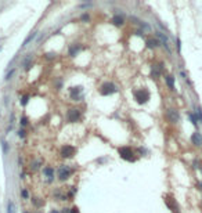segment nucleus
Masks as SVG:
<instances>
[{
  "label": "nucleus",
  "mask_w": 202,
  "mask_h": 213,
  "mask_svg": "<svg viewBox=\"0 0 202 213\" xmlns=\"http://www.w3.org/2000/svg\"><path fill=\"white\" fill-rule=\"evenodd\" d=\"M118 154H119V156H120L122 159L126 160V162H134V160L137 159L136 152L132 149V147H128V145L119 147V148H118Z\"/></svg>",
  "instance_id": "1"
},
{
  "label": "nucleus",
  "mask_w": 202,
  "mask_h": 213,
  "mask_svg": "<svg viewBox=\"0 0 202 213\" xmlns=\"http://www.w3.org/2000/svg\"><path fill=\"white\" fill-rule=\"evenodd\" d=\"M133 96H134L136 103L141 104V105L148 103L149 98H151V94H149V91L147 89H136V90H133Z\"/></svg>",
  "instance_id": "2"
},
{
  "label": "nucleus",
  "mask_w": 202,
  "mask_h": 213,
  "mask_svg": "<svg viewBox=\"0 0 202 213\" xmlns=\"http://www.w3.org/2000/svg\"><path fill=\"white\" fill-rule=\"evenodd\" d=\"M65 118L68 123H78L82 119V111L79 108H69L65 114Z\"/></svg>",
  "instance_id": "3"
},
{
  "label": "nucleus",
  "mask_w": 202,
  "mask_h": 213,
  "mask_svg": "<svg viewBox=\"0 0 202 213\" xmlns=\"http://www.w3.org/2000/svg\"><path fill=\"white\" fill-rule=\"evenodd\" d=\"M72 173H74V169L69 165H60L58 166V174H57V177H58L60 181H66L72 176Z\"/></svg>",
  "instance_id": "4"
},
{
  "label": "nucleus",
  "mask_w": 202,
  "mask_h": 213,
  "mask_svg": "<svg viewBox=\"0 0 202 213\" xmlns=\"http://www.w3.org/2000/svg\"><path fill=\"white\" fill-rule=\"evenodd\" d=\"M116 91H118V89L114 82H104L103 85L100 86V89H98V93L101 96H111V94H114Z\"/></svg>",
  "instance_id": "5"
},
{
  "label": "nucleus",
  "mask_w": 202,
  "mask_h": 213,
  "mask_svg": "<svg viewBox=\"0 0 202 213\" xmlns=\"http://www.w3.org/2000/svg\"><path fill=\"white\" fill-rule=\"evenodd\" d=\"M60 155H61L63 159H72L76 155V148L71 144H64L60 149Z\"/></svg>",
  "instance_id": "6"
},
{
  "label": "nucleus",
  "mask_w": 202,
  "mask_h": 213,
  "mask_svg": "<svg viewBox=\"0 0 202 213\" xmlns=\"http://www.w3.org/2000/svg\"><path fill=\"white\" fill-rule=\"evenodd\" d=\"M69 97L72 101H82L83 100V87L82 86H76L69 89Z\"/></svg>",
  "instance_id": "7"
},
{
  "label": "nucleus",
  "mask_w": 202,
  "mask_h": 213,
  "mask_svg": "<svg viewBox=\"0 0 202 213\" xmlns=\"http://www.w3.org/2000/svg\"><path fill=\"white\" fill-rule=\"evenodd\" d=\"M42 174L46 177V181L49 183V184H51L55 179V169H54V166L51 165H47V166H44L42 170Z\"/></svg>",
  "instance_id": "8"
},
{
  "label": "nucleus",
  "mask_w": 202,
  "mask_h": 213,
  "mask_svg": "<svg viewBox=\"0 0 202 213\" xmlns=\"http://www.w3.org/2000/svg\"><path fill=\"white\" fill-rule=\"evenodd\" d=\"M165 118H166V120H168L169 123H177V122L180 120L179 111H177V109H174V108H169V109H166V112H165Z\"/></svg>",
  "instance_id": "9"
},
{
  "label": "nucleus",
  "mask_w": 202,
  "mask_h": 213,
  "mask_svg": "<svg viewBox=\"0 0 202 213\" xmlns=\"http://www.w3.org/2000/svg\"><path fill=\"white\" fill-rule=\"evenodd\" d=\"M165 203H166V206H168L173 213H180L179 203L176 202V199H174L172 195H165Z\"/></svg>",
  "instance_id": "10"
},
{
  "label": "nucleus",
  "mask_w": 202,
  "mask_h": 213,
  "mask_svg": "<svg viewBox=\"0 0 202 213\" xmlns=\"http://www.w3.org/2000/svg\"><path fill=\"white\" fill-rule=\"evenodd\" d=\"M163 72V65L162 64H154L151 66V78L152 79H158Z\"/></svg>",
  "instance_id": "11"
},
{
  "label": "nucleus",
  "mask_w": 202,
  "mask_h": 213,
  "mask_svg": "<svg viewBox=\"0 0 202 213\" xmlns=\"http://www.w3.org/2000/svg\"><path fill=\"white\" fill-rule=\"evenodd\" d=\"M157 39L161 42V44L166 49V51L170 53V47H169V40H168V36L166 35H163L162 32H157Z\"/></svg>",
  "instance_id": "12"
},
{
  "label": "nucleus",
  "mask_w": 202,
  "mask_h": 213,
  "mask_svg": "<svg viewBox=\"0 0 202 213\" xmlns=\"http://www.w3.org/2000/svg\"><path fill=\"white\" fill-rule=\"evenodd\" d=\"M111 24H112L114 26H118V28L123 26V25H125V18H123V15L115 14V15L111 18Z\"/></svg>",
  "instance_id": "13"
},
{
  "label": "nucleus",
  "mask_w": 202,
  "mask_h": 213,
  "mask_svg": "<svg viewBox=\"0 0 202 213\" xmlns=\"http://www.w3.org/2000/svg\"><path fill=\"white\" fill-rule=\"evenodd\" d=\"M145 44H147V47H148L149 50H154V49H157L158 46H161V42L157 37H148Z\"/></svg>",
  "instance_id": "14"
},
{
  "label": "nucleus",
  "mask_w": 202,
  "mask_h": 213,
  "mask_svg": "<svg viewBox=\"0 0 202 213\" xmlns=\"http://www.w3.org/2000/svg\"><path fill=\"white\" fill-rule=\"evenodd\" d=\"M191 143L195 145V147H201V145H202V136H201V133H198V131L192 133Z\"/></svg>",
  "instance_id": "15"
},
{
  "label": "nucleus",
  "mask_w": 202,
  "mask_h": 213,
  "mask_svg": "<svg viewBox=\"0 0 202 213\" xmlns=\"http://www.w3.org/2000/svg\"><path fill=\"white\" fill-rule=\"evenodd\" d=\"M43 162L42 159H36V160H32L31 163H29V170L31 172H38L40 168H42Z\"/></svg>",
  "instance_id": "16"
},
{
  "label": "nucleus",
  "mask_w": 202,
  "mask_h": 213,
  "mask_svg": "<svg viewBox=\"0 0 202 213\" xmlns=\"http://www.w3.org/2000/svg\"><path fill=\"white\" fill-rule=\"evenodd\" d=\"M165 82H166V85H168V87H169L170 90H176V87H174V76L173 75H166L165 76Z\"/></svg>",
  "instance_id": "17"
},
{
  "label": "nucleus",
  "mask_w": 202,
  "mask_h": 213,
  "mask_svg": "<svg viewBox=\"0 0 202 213\" xmlns=\"http://www.w3.org/2000/svg\"><path fill=\"white\" fill-rule=\"evenodd\" d=\"M79 50H80V46H79V44H71L69 49H68V55H69V57H75L76 54L79 53Z\"/></svg>",
  "instance_id": "18"
},
{
  "label": "nucleus",
  "mask_w": 202,
  "mask_h": 213,
  "mask_svg": "<svg viewBox=\"0 0 202 213\" xmlns=\"http://www.w3.org/2000/svg\"><path fill=\"white\" fill-rule=\"evenodd\" d=\"M36 36H38V32H36V31L31 32L29 35H28V37H26V39L24 40V43H22V47H26V46H28V44H29L31 42H33V40L36 39Z\"/></svg>",
  "instance_id": "19"
},
{
  "label": "nucleus",
  "mask_w": 202,
  "mask_h": 213,
  "mask_svg": "<svg viewBox=\"0 0 202 213\" xmlns=\"http://www.w3.org/2000/svg\"><path fill=\"white\" fill-rule=\"evenodd\" d=\"M7 213H17V208H15V203L13 199H9V202H7Z\"/></svg>",
  "instance_id": "20"
},
{
  "label": "nucleus",
  "mask_w": 202,
  "mask_h": 213,
  "mask_svg": "<svg viewBox=\"0 0 202 213\" xmlns=\"http://www.w3.org/2000/svg\"><path fill=\"white\" fill-rule=\"evenodd\" d=\"M32 203H33V206H35L36 209H40L43 205H44V201L40 199V198H32Z\"/></svg>",
  "instance_id": "21"
},
{
  "label": "nucleus",
  "mask_w": 202,
  "mask_h": 213,
  "mask_svg": "<svg viewBox=\"0 0 202 213\" xmlns=\"http://www.w3.org/2000/svg\"><path fill=\"white\" fill-rule=\"evenodd\" d=\"M29 123V119H28V116H25V115H22L21 119H20V125H21L22 128H25L26 125Z\"/></svg>",
  "instance_id": "22"
},
{
  "label": "nucleus",
  "mask_w": 202,
  "mask_h": 213,
  "mask_svg": "<svg viewBox=\"0 0 202 213\" xmlns=\"http://www.w3.org/2000/svg\"><path fill=\"white\" fill-rule=\"evenodd\" d=\"M28 101H29V96H28V94H25V96L21 97V100H20V104H21L22 106H25L26 104H28Z\"/></svg>",
  "instance_id": "23"
},
{
  "label": "nucleus",
  "mask_w": 202,
  "mask_h": 213,
  "mask_svg": "<svg viewBox=\"0 0 202 213\" xmlns=\"http://www.w3.org/2000/svg\"><path fill=\"white\" fill-rule=\"evenodd\" d=\"M20 195L22 197V199H29V194H28V191H26V188H22L21 192H20Z\"/></svg>",
  "instance_id": "24"
},
{
  "label": "nucleus",
  "mask_w": 202,
  "mask_h": 213,
  "mask_svg": "<svg viewBox=\"0 0 202 213\" xmlns=\"http://www.w3.org/2000/svg\"><path fill=\"white\" fill-rule=\"evenodd\" d=\"M17 136H18L20 139H25V137H26V130H25V129H20L18 133H17Z\"/></svg>",
  "instance_id": "25"
},
{
  "label": "nucleus",
  "mask_w": 202,
  "mask_h": 213,
  "mask_svg": "<svg viewBox=\"0 0 202 213\" xmlns=\"http://www.w3.org/2000/svg\"><path fill=\"white\" fill-rule=\"evenodd\" d=\"M1 147H3V151H4V154H7L9 152V149H10V147H9V143L7 141H1Z\"/></svg>",
  "instance_id": "26"
},
{
  "label": "nucleus",
  "mask_w": 202,
  "mask_h": 213,
  "mask_svg": "<svg viewBox=\"0 0 202 213\" xmlns=\"http://www.w3.org/2000/svg\"><path fill=\"white\" fill-rule=\"evenodd\" d=\"M188 116H190V120H191L192 125H194V126H198V122H197V116H195V114H190Z\"/></svg>",
  "instance_id": "27"
},
{
  "label": "nucleus",
  "mask_w": 202,
  "mask_h": 213,
  "mask_svg": "<svg viewBox=\"0 0 202 213\" xmlns=\"http://www.w3.org/2000/svg\"><path fill=\"white\" fill-rule=\"evenodd\" d=\"M80 20H82V21H83V22H87V21H89V20H90V15H89L87 12H85V14H83V15L80 17Z\"/></svg>",
  "instance_id": "28"
},
{
  "label": "nucleus",
  "mask_w": 202,
  "mask_h": 213,
  "mask_svg": "<svg viewBox=\"0 0 202 213\" xmlns=\"http://www.w3.org/2000/svg\"><path fill=\"white\" fill-rule=\"evenodd\" d=\"M14 72H15V69H11L10 72H9V74L6 75V78H4V79H6V80H10V79H11V76L14 75Z\"/></svg>",
  "instance_id": "29"
},
{
  "label": "nucleus",
  "mask_w": 202,
  "mask_h": 213,
  "mask_svg": "<svg viewBox=\"0 0 202 213\" xmlns=\"http://www.w3.org/2000/svg\"><path fill=\"white\" fill-rule=\"evenodd\" d=\"M71 213H80V210H79V208H78L76 205H74V206L71 208Z\"/></svg>",
  "instance_id": "30"
},
{
  "label": "nucleus",
  "mask_w": 202,
  "mask_h": 213,
  "mask_svg": "<svg viewBox=\"0 0 202 213\" xmlns=\"http://www.w3.org/2000/svg\"><path fill=\"white\" fill-rule=\"evenodd\" d=\"M46 58H47V60H53V58H55V54H54V53H47V54H46Z\"/></svg>",
  "instance_id": "31"
},
{
  "label": "nucleus",
  "mask_w": 202,
  "mask_h": 213,
  "mask_svg": "<svg viewBox=\"0 0 202 213\" xmlns=\"http://www.w3.org/2000/svg\"><path fill=\"white\" fill-rule=\"evenodd\" d=\"M195 112H197V115L199 116V120L202 122V109H201V108H197V111H195Z\"/></svg>",
  "instance_id": "32"
},
{
  "label": "nucleus",
  "mask_w": 202,
  "mask_h": 213,
  "mask_svg": "<svg viewBox=\"0 0 202 213\" xmlns=\"http://www.w3.org/2000/svg\"><path fill=\"white\" fill-rule=\"evenodd\" d=\"M60 213H71V209H69V208H63Z\"/></svg>",
  "instance_id": "33"
},
{
  "label": "nucleus",
  "mask_w": 202,
  "mask_h": 213,
  "mask_svg": "<svg viewBox=\"0 0 202 213\" xmlns=\"http://www.w3.org/2000/svg\"><path fill=\"white\" fill-rule=\"evenodd\" d=\"M177 50H179V53H180V39H177Z\"/></svg>",
  "instance_id": "34"
},
{
  "label": "nucleus",
  "mask_w": 202,
  "mask_h": 213,
  "mask_svg": "<svg viewBox=\"0 0 202 213\" xmlns=\"http://www.w3.org/2000/svg\"><path fill=\"white\" fill-rule=\"evenodd\" d=\"M50 213H60V210H57V209H51Z\"/></svg>",
  "instance_id": "35"
},
{
  "label": "nucleus",
  "mask_w": 202,
  "mask_h": 213,
  "mask_svg": "<svg viewBox=\"0 0 202 213\" xmlns=\"http://www.w3.org/2000/svg\"><path fill=\"white\" fill-rule=\"evenodd\" d=\"M33 213H43L42 210H36V212H33Z\"/></svg>",
  "instance_id": "36"
},
{
  "label": "nucleus",
  "mask_w": 202,
  "mask_h": 213,
  "mask_svg": "<svg viewBox=\"0 0 202 213\" xmlns=\"http://www.w3.org/2000/svg\"><path fill=\"white\" fill-rule=\"evenodd\" d=\"M24 213H31V212H29V210H25V212H24Z\"/></svg>",
  "instance_id": "37"
}]
</instances>
